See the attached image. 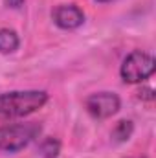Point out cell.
I'll return each mask as SVG.
<instances>
[{"mask_svg": "<svg viewBox=\"0 0 156 158\" xmlns=\"http://www.w3.org/2000/svg\"><path fill=\"white\" fill-rule=\"evenodd\" d=\"M48 101L44 90H18L0 94V121L22 118L42 109Z\"/></svg>", "mask_w": 156, "mask_h": 158, "instance_id": "cell-1", "label": "cell"}, {"mask_svg": "<svg viewBox=\"0 0 156 158\" xmlns=\"http://www.w3.org/2000/svg\"><path fill=\"white\" fill-rule=\"evenodd\" d=\"M40 134V125L37 121L13 123L0 127V151L2 153H18L28 147Z\"/></svg>", "mask_w": 156, "mask_h": 158, "instance_id": "cell-2", "label": "cell"}, {"mask_svg": "<svg viewBox=\"0 0 156 158\" xmlns=\"http://www.w3.org/2000/svg\"><path fill=\"white\" fill-rule=\"evenodd\" d=\"M154 68L156 63L153 55L140 52V50H134L125 57L119 74L125 83H142L154 74Z\"/></svg>", "mask_w": 156, "mask_h": 158, "instance_id": "cell-3", "label": "cell"}, {"mask_svg": "<svg viewBox=\"0 0 156 158\" xmlns=\"http://www.w3.org/2000/svg\"><path fill=\"white\" fill-rule=\"evenodd\" d=\"M119 105L121 101L114 92H97V94H90L84 99V107L88 114L97 119H107L114 116L119 110Z\"/></svg>", "mask_w": 156, "mask_h": 158, "instance_id": "cell-4", "label": "cell"}, {"mask_svg": "<svg viewBox=\"0 0 156 158\" xmlns=\"http://www.w3.org/2000/svg\"><path fill=\"white\" fill-rule=\"evenodd\" d=\"M51 19L63 30H76L84 22V13L76 4H61L51 11Z\"/></svg>", "mask_w": 156, "mask_h": 158, "instance_id": "cell-5", "label": "cell"}, {"mask_svg": "<svg viewBox=\"0 0 156 158\" xmlns=\"http://www.w3.org/2000/svg\"><path fill=\"white\" fill-rule=\"evenodd\" d=\"M18 44H20L18 35L13 30H7V28L0 30V53H13L18 48Z\"/></svg>", "mask_w": 156, "mask_h": 158, "instance_id": "cell-6", "label": "cell"}, {"mask_svg": "<svg viewBox=\"0 0 156 158\" xmlns=\"http://www.w3.org/2000/svg\"><path fill=\"white\" fill-rule=\"evenodd\" d=\"M39 151H40V155H42L44 158H57L59 153H61V143H59L57 138L48 136V138H44V140L40 142Z\"/></svg>", "mask_w": 156, "mask_h": 158, "instance_id": "cell-7", "label": "cell"}, {"mask_svg": "<svg viewBox=\"0 0 156 158\" xmlns=\"http://www.w3.org/2000/svg\"><path fill=\"white\" fill-rule=\"evenodd\" d=\"M132 131H134V127H132V121H127V119H123V121H119V123H117L116 129L112 131V136L116 138L117 142H125V140H129V138H130Z\"/></svg>", "mask_w": 156, "mask_h": 158, "instance_id": "cell-8", "label": "cell"}, {"mask_svg": "<svg viewBox=\"0 0 156 158\" xmlns=\"http://www.w3.org/2000/svg\"><path fill=\"white\" fill-rule=\"evenodd\" d=\"M22 4H24V0H6V6L7 7H13V9H18Z\"/></svg>", "mask_w": 156, "mask_h": 158, "instance_id": "cell-9", "label": "cell"}, {"mask_svg": "<svg viewBox=\"0 0 156 158\" xmlns=\"http://www.w3.org/2000/svg\"><path fill=\"white\" fill-rule=\"evenodd\" d=\"M96 2H99V4H109V2H114V0H96Z\"/></svg>", "mask_w": 156, "mask_h": 158, "instance_id": "cell-10", "label": "cell"}]
</instances>
